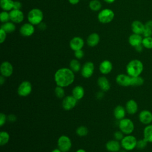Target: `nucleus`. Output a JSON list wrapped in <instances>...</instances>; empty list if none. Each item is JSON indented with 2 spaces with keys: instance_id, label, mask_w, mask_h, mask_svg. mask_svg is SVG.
Wrapping results in <instances>:
<instances>
[{
  "instance_id": "1",
  "label": "nucleus",
  "mask_w": 152,
  "mask_h": 152,
  "mask_svg": "<svg viewBox=\"0 0 152 152\" xmlns=\"http://www.w3.org/2000/svg\"><path fill=\"white\" fill-rule=\"evenodd\" d=\"M54 80L56 86L66 87L74 83L75 74L69 68H61L55 72Z\"/></svg>"
},
{
  "instance_id": "2",
  "label": "nucleus",
  "mask_w": 152,
  "mask_h": 152,
  "mask_svg": "<svg viewBox=\"0 0 152 152\" xmlns=\"http://www.w3.org/2000/svg\"><path fill=\"white\" fill-rule=\"evenodd\" d=\"M143 70V63L137 59L131 60L126 66V74L131 77H137L141 75Z\"/></svg>"
},
{
  "instance_id": "3",
  "label": "nucleus",
  "mask_w": 152,
  "mask_h": 152,
  "mask_svg": "<svg viewBox=\"0 0 152 152\" xmlns=\"http://www.w3.org/2000/svg\"><path fill=\"white\" fill-rule=\"evenodd\" d=\"M120 142L122 148L129 151H132L136 148L137 139L135 136L131 134L126 135Z\"/></svg>"
},
{
  "instance_id": "4",
  "label": "nucleus",
  "mask_w": 152,
  "mask_h": 152,
  "mask_svg": "<svg viewBox=\"0 0 152 152\" xmlns=\"http://www.w3.org/2000/svg\"><path fill=\"white\" fill-rule=\"evenodd\" d=\"M43 18V12L39 8H33L27 14V19L30 23L33 25H39Z\"/></svg>"
},
{
  "instance_id": "5",
  "label": "nucleus",
  "mask_w": 152,
  "mask_h": 152,
  "mask_svg": "<svg viewBox=\"0 0 152 152\" xmlns=\"http://www.w3.org/2000/svg\"><path fill=\"white\" fill-rule=\"evenodd\" d=\"M118 126L119 130H121L125 135L131 134L135 128L133 121L131 119L126 118L119 121Z\"/></svg>"
},
{
  "instance_id": "6",
  "label": "nucleus",
  "mask_w": 152,
  "mask_h": 152,
  "mask_svg": "<svg viewBox=\"0 0 152 152\" xmlns=\"http://www.w3.org/2000/svg\"><path fill=\"white\" fill-rule=\"evenodd\" d=\"M58 148L62 152H68L72 147V141L70 138L65 135H61L57 141Z\"/></svg>"
},
{
  "instance_id": "7",
  "label": "nucleus",
  "mask_w": 152,
  "mask_h": 152,
  "mask_svg": "<svg viewBox=\"0 0 152 152\" xmlns=\"http://www.w3.org/2000/svg\"><path fill=\"white\" fill-rule=\"evenodd\" d=\"M114 12L109 8L103 9L99 12L97 15L98 20L103 24H107L111 22L114 18Z\"/></svg>"
},
{
  "instance_id": "8",
  "label": "nucleus",
  "mask_w": 152,
  "mask_h": 152,
  "mask_svg": "<svg viewBox=\"0 0 152 152\" xmlns=\"http://www.w3.org/2000/svg\"><path fill=\"white\" fill-rule=\"evenodd\" d=\"M32 91V86L30 81H23L18 87L17 93L20 96L26 97L30 94Z\"/></svg>"
},
{
  "instance_id": "9",
  "label": "nucleus",
  "mask_w": 152,
  "mask_h": 152,
  "mask_svg": "<svg viewBox=\"0 0 152 152\" xmlns=\"http://www.w3.org/2000/svg\"><path fill=\"white\" fill-rule=\"evenodd\" d=\"M94 71V65L92 62L88 61L84 64L81 69V74L85 78H90Z\"/></svg>"
},
{
  "instance_id": "10",
  "label": "nucleus",
  "mask_w": 152,
  "mask_h": 152,
  "mask_svg": "<svg viewBox=\"0 0 152 152\" xmlns=\"http://www.w3.org/2000/svg\"><path fill=\"white\" fill-rule=\"evenodd\" d=\"M77 100L75 99L72 95H68L65 96L62 99V106L65 110H70L74 109L77 103Z\"/></svg>"
},
{
  "instance_id": "11",
  "label": "nucleus",
  "mask_w": 152,
  "mask_h": 152,
  "mask_svg": "<svg viewBox=\"0 0 152 152\" xmlns=\"http://www.w3.org/2000/svg\"><path fill=\"white\" fill-rule=\"evenodd\" d=\"M138 119L143 125L151 124L152 123V112L147 109L142 110L138 114Z\"/></svg>"
},
{
  "instance_id": "12",
  "label": "nucleus",
  "mask_w": 152,
  "mask_h": 152,
  "mask_svg": "<svg viewBox=\"0 0 152 152\" xmlns=\"http://www.w3.org/2000/svg\"><path fill=\"white\" fill-rule=\"evenodd\" d=\"M14 68L12 65L8 61H4L0 66L1 75L5 78L9 77L13 74Z\"/></svg>"
},
{
  "instance_id": "13",
  "label": "nucleus",
  "mask_w": 152,
  "mask_h": 152,
  "mask_svg": "<svg viewBox=\"0 0 152 152\" xmlns=\"http://www.w3.org/2000/svg\"><path fill=\"white\" fill-rule=\"evenodd\" d=\"M131 77L128 74H119L116 77V83L122 87L131 86Z\"/></svg>"
},
{
  "instance_id": "14",
  "label": "nucleus",
  "mask_w": 152,
  "mask_h": 152,
  "mask_svg": "<svg viewBox=\"0 0 152 152\" xmlns=\"http://www.w3.org/2000/svg\"><path fill=\"white\" fill-rule=\"evenodd\" d=\"M10 20L14 23H20L24 20V14L20 10L12 9L10 11Z\"/></svg>"
},
{
  "instance_id": "15",
  "label": "nucleus",
  "mask_w": 152,
  "mask_h": 152,
  "mask_svg": "<svg viewBox=\"0 0 152 152\" xmlns=\"http://www.w3.org/2000/svg\"><path fill=\"white\" fill-rule=\"evenodd\" d=\"M84 45V42L80 37H74L69 42V47L74 51L82 49Z\"/></svg>"
},
{
  "instance_id": "16",
  "label": "nucleus",
  "mask_w": 152,
  "mask_h": 152,
  "mask_svg": "<svg viewBox=\"0 0 152 152\" xmlns=\"http://www.w3.org/2000/svg\"><path fill=\"white\" fill-rule=\"evenodd\" d=\"M105 147L109 152H119L121 150L122 147L121 142L116 140H112L106 142Z\"/></svg>"
},
{
  "instance_id": "17",
  "label": "nucleus",
  "mask_w": 152,
  "mask_h": 152,
  "mask_svg": "<svg viewBox=\"0 0 152 152\" xmlns=\"http://www.w3.org/2000/svg\"><path fill=\"white\" fill-rule=\"evenodd\" d=\"M125 107L126 113L129 115H134L138 110V103L134 99H130L128 100L125 104Z\"/></svg>"
},
{
  "instance_id": "18",
  "label": "nucleus",
  "mask_w": 152,
  "mask_h": 152,
  "mask_svg": "<svg viewBox=\"0 0 152 152\" xmlns=\"http://www.w3.org/2000/svg\"><path fill=\"white\" fill-rule=\"evenodd\" d=\"M34 32V25L30 23H25L21 26L20 29V34L25 37H28L31 36Z\"/></svg>"
},
{
  "instance_id": "19",
  "label": "nucleus",
  "mask_w": 152,
  "mask_h": 152,
  "mask_svg": "<svg viewBox=\"0 0 152 152\" xmlns=\"http://www.w3.org/2000/svg\"><path fill=\"white\" fill-rule=\"evenodd\" d=\"M113 69V65L112 62L109 60L103 61L99 65V71L103 75H107L109 74Z\"/></svg>"
},
{
  "instance_id": "20",
  "label": "nucleus",
  "mask_w": 152,
  "mask_h": 152,
  "mask_svg": "<svg viewBox=\"0 0 152 152\" xmlns=\"http://www.w3.org/2000/svg\"><path fill=\"white\" fill-rule=\"evenodd\" d=\"M97 83L100 90L104 92L107 91L110 88V82L105 76L99 77L97 79Z\"/></svg>"
},
{
  "instance_id": "21",
  "label": "nucleus",
  "mask_w": 152,
  "mask_h": 152,
  "mask_svg": "<svg viewBox=\"0 0 152 152\" xmlns=\"http://www.w3.org/2000/svg\"><path fill=\"white\" fill-rule=\"evenodd\" d=\"M131 30L133 33L142 34L145 29L144 24L139 20H135L131 24Z\"/></svg>"
},
{
  "instance_id": "22",
  "label": "nucleus",
  "mask_w": 152,
  "mask_h": 152,
  "mask_svg": "<svg viewBox=\"0 0 152 152\" xmlns=\"http://www.w3.org/2000/svg\"><path fill=\"white\" fill-rule=\"evenodd\" d=\"M126 111L125 107L122 105L116 106L113 110V116L116 119L120 121L125 118Z\"/></svg>"
},
{
  "instance_id": "23",
  "label": "nucleus",
  "mask_w": 152,
  "mask_h": 152,
  "mask_svg": "<svg viewBox=\"0 0 152 152\" xmlns=\"http://www.w3.org/2000/svg\"><path fill=\"white\" fill-rule=\"evenodd\" d=\"M142 39L141 34L132 33L128 37V42L131 46L135 48L137 46L142 44Z\"/></svg>"
},
{
  "instance_id": "24",
  "label": "nucleus",
  "mask_w": 152,
  "mask_h": 152,
  "mask_svg": "<svg viewBox=\"0 0 152 152\" xmlns=\"http://www.w3.org/2000/svg\"><path fill=\"white\" fill-rule=\"evenodd\" d=\"M84 88L81 86H76L72 90V96L77 100L82 99L84 96Z\"/></svg>"
},
{
  "instance_id": "25",
  "label": "nucleus",
  "mask_w": 152,
  "mask_h": 152,
  "mask_svg": "<svg viewBox=\"0 0 152 152\" xmlns=\"http://www.w3.org/2000/svg\"><path fill=\"white\" fill-rule=\"evenodd\" d=\"M143 138L148 142L152 143V124L145 125L143 129Z\"/></svg>"
},
{
  "instance_id": "26",
  "label": "nucleus",
  "mask_w": 152,
  "mask_h": 152,
  "mask_svg": "<svg viewBox=\"0 0 152 152\" xmlns=\"http://www.w3.org/2000/svg\"><path fill=\"white\" fill-rule=\"evenodd\" d=\"M100 41V36L96 33L90 34L87 39V43L90 47L96 46Z\"/></svg>"
},
{
  "instance_id": "27",
  "label": "nucleus",
  "mask_w": 152,
  "mask_h": 152,
  "mask_svg": "<svg viewBox=\"0 0 152 152\" xmlns=\"http://www.w3.org/2000/svg\"><path fill=\"white\" fill-rule=\"evenodd\" d=\"M14 2L12 0H0V5L4 11H9L13 9Z\"/></svg>"
},
{
  "instance_id": "28",
  "label": "nucleus",
  "mask_w": 152,
  "mask_h": 152,
  "mask_svg": "<svg viewBox=\"0 0 152 152\" xmlns=\"http://www.w3.org/2000/svg\"><path fill=\"white\" fill-rule=\"evenodd\" d=\"M81 64L78 59H73L69 62V68L74 72H78L81 71Z\"/></svg>"
},
{
  "instance_id": "29",
  "label": "nucleus",
  "mask_w": 152,
  "mask_h": 152,
  "mask_svg": "<svg viewBox=\"0 0 152 152\" xmlns=\"http://www.w3.org/2000/svg\"><path fill=\"white\" fill-rule=\"evenodd\" d=\"M1 28L4 30L6 33H12L15 30V26L14 23L8 21L2 24Z\"/></svg>"
},
{
  "instance_id": "30",
  "label": "nucleus",
  "mask_w": 152,
  "mask_h": 152,
  "mask_svg": "<svg viewBox=\"0 0 152 152\" xmlns=\"http://www.w3.org/2000/svg\"><path fill=\"white\" fill-rule=\"evenodd\" d=\"M144 83V79L141 76L131 77V86H141Z\"/></svg>"
},
{
  "instance_id": "31",
  "label": "nucleus",
  "mask_w": 152,
  "mask_h": 152,
  "mask_svg": "<svg viewBox=\"0 0 152 152\" xmlns=\"http://www.w3.org/2000/svg\"><path fill=\"white\" fill-rule=\"evenodd\" d=\"M10 136L7 131H1L0 132V145L1 146L6 145L10 141Z\"/></svg>"
},
{
  "instance_id": "32",
  "label": "nucleus",
  "mask_w": 152,
  "mask_h": 152,
  "mask_svg": "<svg viewBox=\"0 0 152 152\" xmlns=\"http://www.w3.org/2000/svg\"><path fill=\"white\" fill-rule=\"evenodd\" d=\"M102 4L99 0H91L89 2V8L92 11H97L100 10Z\"/></svg>"
},
{
  "instance_id": "33",
  "label": "nucleus",
  "mask_w": 152,
  "mask_h": 152,
  "mask_svg": "<svg viewBox=\"0 0 152 152\" xmlns=\"http://www.w3.org/2000/svg\"><path fill=\"white\" fill-rule=\"evenodd\" d=\"M142 45L144 48L147 49H152V36L144 37L142 41Z\"/></svg>"
},
{
  "instance_id": "34",
  "label": "nucleus",
  "mask_w": 152,
  "mask_h": 152,
  "mask_svg": "<svg viewBox=\"0 0 152 152\" xmlns=\"http://www.w3.org/2000/svg\"><path fill=\"white\" fill-rule=\"evenodd\" d=\"M88 130L87 128L85 126H80L76 129V134L81 137L86 136L88 134Z\"/></svg>"
},
{
  "instance_id": "35",
  "label": "nucleus",
  "mask_w": 152,
  "mask_h": 152,
  "mask_svg": "<svg viewBox=\"0 0 152 152\" xmlns=\"http://www.w3.org/2000/svg\"><path fill=\"white\" fill-rule=\"evenodd\" d=\"M54 92L56 97H58V99H64L65 96L64 87L56 86V87L55 88Z\"/></svg>"
},
{
  "instance_id": "36",
  "label": "nucleus",
  "mask_w": 152,
  "mask_h": 152,
  "mask_svg": "<svg viewBox=\"0 0 152 152\" xmlns=\"http://www.w3.org/2000/svg\"><path fill=\"white\" fill-rule=\"evenodd\" d=\"M10 20V13H8L7 11H3L0 14V20L2 23H4L6 22L9 21Z\"/></svg>"
},
{
  "instance_id": "37",
  "label": "nucleus",
  "mask_w": 152,
  "mask_h": 152,
  "mask_svg": "<svg viewBox=\"0 0 152 152\" xmlns=\"http://www.w3.org/2000/svg\"><path fill=\"white\" fill-rule=\"evenodd\" d=\"M147 144H148V142L144 138H142L137 140L136 148L138 150H144L147 147Z\"/></svg>"
},
{
  "instance_id": "38",
  "label": "nucleus",
  "mask_w": 152,
  "mask_h": 152,
  "mask_svg": "<svg viewBox=\"0 0 152 152\" xmlns=\"http://www.w3.org/2000/svg\"><path fill=\"white\" fill-rule=\"evenodd\" d=\"M125 134L121 131H116L114 132L113 134V136H114V138H115V140H118L119 141H121L122 138L124 137V135Z\"/></svg>"
},
{
  "instance_id": "39",
  "label": "nucleus",
  "mask_w": 152,
  "mask_h": 152,
  "mask_svg": "<svg viewBox=\"0 0 152 152\" xmlns=\"http://www.w3.org/2000/svg\"><path fill=\"white\" fill-rule=\"evenodd\" d=\"M74 56L77 59H82L84 56V53L82 49H80L76 51H74Z\"/></svg>"
},
{
  "instance_id": "40",
  "label": "nucleus",
  "mask_w": 152,
  "mask_h": 152,
  "mask_svg": "<svg viewBox=\"0 0 152 152\" xmlns=\"http://www.w3.org/2000/svg\"><path fill=\"white\" fill-rule=\"evenodd\" d=\"M7 121H8L7 116L5 113L1 112L0 113V126L2 127L6 123Z\"/></svg>"
},
{
  "instance_id": "41",
  "label": "nucleus",
  "mask_w": 152,
  "mask_h": 152,
  "mask_svg": "<svg viewBox=\"0 0 152 152\" xmlns=\"http://www.w3.org/2000/svg\"><path fill=\"white\" fill-rule=\"evenodd\" d=\"M7 33L1 28L0 30V43H2L6 39Z\"/></svg>"
},
{
  "instance_id": "42",
  "label": "nucleus",
  "mask_w": 152,
  "mask_h": 152,
  "mask_svg": "<svg viewBox=\"0 0 152 152\" xmlns=\"http://www.w3.org/2000/svg\"><path fill=\"white\" fill-rule=\"evenodd\" d=\"M144 37H151L152 36V29L145 28L142 33Z\"/></svg>"
},
{
  "instance_id": "43",
  "label": "nucleus",
  "mask_w": 152,
  "mask_h": 152,
  "mask_svg": "<svg viewBox=\"0 0 152 152\" xmlns=\"http://www.w3.org/2000/svg\"><path fill=\"white\" fill-rule=\"evenodd\" d=\"M7 120L11 122H15L17 120V116L14 114H10L7 116Z\"/></svg>"
},
{
  "instance_id": "44",
  "label": "nucleus",
  "mask_w": 152,
  "mask_h": 152,
  "mask_svg": "<svg viewBox=\"0 0 152 152\" xmlns=\"http://www.w3.org/2000/svg\"><path fill=\"white\" fill-rule=\"evenodd\" d=\"M22 7V4L20 2L15 1L14 2V7L13 9L14 10H20Z\"/></svg>"
},
{
  "instance_id": "45",
  "label": "nucleus",
  "mask_w": 152,
  "mask_h": 152,
  "mask_svg": "<svg viewBox=\"0 0 152 152\" xmlns=\"http://www.w3.org/2000/svg\"><path fill=\"white\" fill-rule=\"evenodd\" d=\"M144 26H145V28L152 29V20H148V21L144 24Z\"/></svg>"
},
{
  "instance_id": "46",
  "label": "nucleus",
  "mask_w": 152,
  "mask_h": 152,
  "mask_svg": "<svg viewBox=\"0 0 152 152\" xmlns=\"http://www.w3.org/2000/svg\"><path fill=\"white\" fill-rule=\"evenodd\" d=\"M143 48H144V46H142V44H141L140 45H138L136 47H135V50L137 52H141L142 51V50H143Z\"/></svg>"
},
{
  "instance_id": "47",
  "label": "nucleus",
  "mask_w": 152,
  "mask_h": 152,
  "mask_svg": "<svg viewBox=\"0 0 152 152\" xmlns=\"http://www.w3.org/2000/svg\"><path fill=\"white\" fill-rule=\"evenodd\" d=\"M103 92H104V91H103L98 92V93H97V94H96L97 98V99H102V98L103 97V96H104Z\"/></svg>"
},
{
  "instance_id": "48",
  "label": "nucleus",
  "mask_w": 152,
  "mask_h": 152,
  "mask_svg": "<svg viewBox=\"0 0 152 152\" xmlns=\"http://www.w3.org/2000/svg\"><path fill=\"white\" fill-rule=\"evenodd\" d=\"M5 77L1 75V76H0V84L1 86L3 85L4 83H5Z\"/></svg>"
},
{
  "instance_id": "49",
  "label": "nucleus",
  "mask_w": 152,
  "mask_h": 152,
  "mask_svg": "<svg viewBox=\"0 0 152 152\" xmlns=\"http://www.w3.org/2000/svg\"><path fill=\"white\" fill-rule=\"evenodd\" d=\"M68 1H69V2L71 4L76 5V4H77L79 2L80 0H68Z\"/></svg>"
},
{
  "instance_id": "50",
  "label": "nucleus",
  "mask_w": 152,
  "mask_h": 152,
  "mask_svg": "<svg viewBox=\"0 0 152 152\" xmlns=\"http://www.w3.org/2000/svg\"><path fill=\"white\" fill-rule=\"evenodd\" d=\"M51 152H62V151L60 149H59L58 148H56L53 149Z\"/></svg>"
},
{
  "instance_id": "51",
  "label": "nucleus",
  "mask_w": 152,
  "mask_h": 152,
  "mask_svg": "<svg viewBox=\"0 0 152 152\" xmlns=\"http://www.w3.org/2000/svg\"><path fill=\"white\" fill-rule=\"evenodd\" d=\"M75 152H86V151L83 148H79Z\"/></svg>"
},
{
  "instance_id": "52",
  "label": "nucleus",
  "mask_w": 152,
  "mask_h": 152,
  "mask_svg": "<svg viewBox=\"0 0 152 152\" xmlns=\"http://www.w3.org/2000/svg\"><path fill=\"white\" fill-rule=\"evenodd\" d=\"M107 3H109V4H111V3H113L115 0H104Z\"/></svg>"
},
{
  "instance_id": "53",
  "label": "nucleus",
  "mask_w": 152,
  "mask_h": 152,
  "mask_svg": "<svg viewBox=\"0 0 152 152\" xmlns=\"http://www.w3.org/2000/svg\"><path fill=\"white\" fill-rule=\"evenodd\" d=\"M128 151H126V150H124V149H122V150H121L119 152H127Z\"/></svg>"
}]
</instances>
